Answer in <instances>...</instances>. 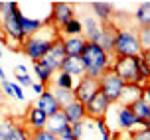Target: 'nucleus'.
<instances>
[{
  "label": "nucleus",
  "mask_w": 150,
  "mask_h": 140,
  "mask_svg": "<svg viewBox=\"0 0 150 140\" xmlns=\"http://www.w3.org/2000/svg\"><path fill=\"white\" fill-rule=\"evenodd\" d=\"M59 37H61L59 30L55 28L50 20H45V24L38 30L34 36H30V37L24 40L22 53H26V55L32 59V63H34V61H40V59L44 57V53L47 52Z\"/></svg>",
  "instance_id": "f257e3e1"
},
{
  "label": "nucleus",
  "mask_w": 150,
  "mask_h": 140,
  "mask_svg": "<svg viewBox=\"0 0 150 140\" xmlns=\"http://www.w3.org/2000/svg\"><path fill=\"white\" fill-rule=\"evenodd\" d=\"M81 61L85 65V75L93 79H101L107 69H111V55L103 52L97 44H85V49L81 53Z\"/></svg>",
  "instance_id": "f03ea898"
},
{
  "label": "nucleus",
  "mask_w": 150,
  "mask_h": 140,
  "mask_svg": "<svg viewBox=\"0 0 150 140\" xmlns=\"http://www.w3.org/2000/svg\"><path fill=\"white\" fill-rule=\"evenodd\" d=\"M2 24L0 28L4 32V36H8L12 42H18V44H24L26 36L22 34V28H20V8L16 2H2Z\"/></svg>",
  "instance_id": "7ed1b4c3"
},
{
  "label": "nucleus",
  "mask_w": 150,
  "mask_h": 140,
  "mask_svg": "<svg viewBox=\"0 0 150 140\" xmlns=\"http://www.w3.org/2000/svg\"><path fill=\"white\" fill-rule=\"evenodd\" d=\"M140 53H142V49L138 44L136 32L119 30L117 40H115V47H112V55H117V57H138Z\"/></svg>",
  "instance_id": "20e7f679"
},
{
  "label": "nucleus",
  "mask_w": 150,
  "mask_h": 140,
  "mask_svg": "<svg viewBox=\"0 0 150 140\" xmlns=\"http://www.w3.org/2000/svg\"><path fill=\"white\" fill-rule=\"evenodd\" d=\"M111 69L125 85H140L136 57H117L111 63Z\"/></svg>",
  "instance_id": "39448f33"
},
{
  "label": "nucleus",
  "mask_w": 150,
  "mask_h": 140,
  "mask_svg": "<svg viewBox=\"0 0 150 140\" xmlns=\"http://www.w3.org/2000/svg\"><path fill=\"white\" fill-rule=\"evenodd\" d=\"M99 91L107 97V101L111 105H117L120 101L122 91H125V83L115 75L112 69H107L105 73H103V77L99 79Z\"/></svg>",
  "instance_id": "423d86ee"
},
{
  "label": "nucleus",
  "mask_w": 150,
  "mask_h": 140,
  "mask_svg": "<svg viewBox=\"0 0 150 140\" xmlns=\"http://www.w3.org/2000/svg\"><path fill=\"white\" fill-rule=\"evenodd\" d=\"M109 109H111V103H109L107 97L99 91L97 95L85 105V118H93L95 122H97V120H105Z\"/></svg>",
  "instance_id": "0eeeda50"
},
{
  "label": "nucleus",
  "mask_w": 150,
  "mask_h": 140,
  "mask_svg": "<svg viewBox=\"0 0 150 140\" xmlns=\"http://www.w3.org/2000/svg\"><path fill=\"white\" fill-rule=\"evenodd\" d=\"M73 93H75V101H79L81 105H87L99 93V79L83 75L79 79V83H77V87L73 89Z\"/></svg>",
  "instance_id": "6e6552de"
},
{
  "label": "nucleus",
  "mask_w": 150,
  "mask_h": 140,
  "mask_svg": "<svg viewBox=\"0 0 150 140\" xmlns=\"http://www.w3.org/2000/svg\"><path fill=\"white\" fill-rule=\"evenodd\" d=\"M50 22L55 26V28L59 30L63 24H67L69 20H73L75 18V12H73V6L71 4H67V2H53V4H50Z\"/></svg>",
  "instance_id": "1a4fd4ad"
},
{
  "label": "nucleus",
  "mask_w": 150,
  "mask_h": 140,
  "mask_svg": "<svg viewBox=\"0 0 150 140\" xmlns=\"http://www.w3.org/2000/svg\"><path fill=\"white\" fill-rule=\"evenodd\" d=\"M65 57H67V55H65V52H63L61 37H59V40H57V42H55V44L44 53V57L40 59V61H42L45 67H50L53 73H55V71H59V67H61V63H63V59H65Z\"/></svg>",
  "instance_id": "9d476101"
},
{
  "label": "nucleus",
  "mask_w": 150,
  "mask_h": 140,
  "mask_svg": "<svg viewBox=\"0 0 150 140\" xmlns=\"http://www.w3.org/2000/svg\"><path fill=\"white\" fill-rule=\"evenodd\" d=\"M117 34H119V28L115 26L112 22H105L101 26V36H99V42L97 45L107 52L109 55L112 53V47H115V40H117Z\"/></svg>",
  "instance_id": "9b49d317"
},
{
  "label": "nucleus",
  "mask_w": 150,
  "mask_h": 140,
  "mask_svg": "<svg viewBox=\"0 0 150 140\" xmlns=\"http://www.w3.org/2000/svg\"><path fill=\"white\" fill-rule=\"evenodd\" d=\"M67 126H69V120H67V117H65L63 109H59L57 112H53L52 117H47L45 130H47V132H52L53 136H57V138H59V134L63 132Z\"/></svg>",
  "instance_id": "f8f14e48"
},
{
  "label": "nucleus",
  "mask_w": 150,
  "mask_h": 140,
  "mask_svg": "<svg viewBox=\"0 0 150 140\" xmlns=\"http://www.w3.org/2000/svg\"><path fill=\"white\" fill-rule=\"evenodd\" d=\"M85 40L83 36H73V37H61V45L67 57H81L83 49H85Z\"/></svg>",
  "instance_id": "ddd939ff"
},
{
  "label": "nucleus",
  "mask_w": 150,
  "mask_h": 140,
  "mask_svg": "<svg viewBox=\"0 0 150 140\" xmlns=\"http://www.w3.org/2000/svg\"><path fill=\"white\" fill-rule=\"evenodd\" d=\"M36 107L40 109V111L44 112L45 117H52L53 112H57L61 109L59 105H57V101H55V97H53V93L52 91H47L45 89L42 95L38 97V101H36Z\"/></svg>",
  "instance_id": "4468645a"
},
{
  "label": "nucleus",
  "mask_w": 150,
  "mask_h": 140,
  "mask_svg": "<svg viewBox=\"0 0 150 140\" xmlns=\"http://www.w3.org/2000/svg\"><path fill=\"white\" fill-rule=\"evenodd\" d=\"M101 26L103 24L95 20V18H85V22H81V28H83V40L89 42V44H97L99 42V36H101Z\"/></svg>",
  "instance_id": "2eb2a0df"
},
{
  "label": "nucleus",
  "mask_w": 150,
  "mask_h": 140,
  "mask_svg": "<svg viewBox=\"0 0 150 140\" xmlns=\"http://www.w3.org/2000/svg\"><path fill=\"white\" fill-rule=\"evenodd\" d=\"M45 122H47V117L38 109L36 105H32L28 109V115H26V126H30V132L45 128Z\"/></svg>",
  "instance_id": "dca6fc26"
},
{
  "label": "nucleus",
  "mask_w": 150,
  "mask_h": 140,
  "mask_svg": "<svg viewBox=\"0 0 150 140\" xmlns=\"http://www.w3.org/2000/svg\"><path fill=\"white\" fill-rule=\"evenodd\" d=\"M128 109L132 111V115L136 117V120H138V124L146 126V122L150 120V103L144 99V97H140V99H136L132 105H128Z\"/></svg>",
  "instance_id": "f3484780"
},
{
  "label": "nucleus",
  "mask_w": 150,
  "mask_h": 140,
  "mask_svg": "<svg viewBox=\"0 0 150 140\" xmlns=\"http://www.w3.org/2000/svg\"><path fill=\"white\" fill-rule=\"evenodd\" d=\"M59 71L71 75V77H79L81 79L83 75H85V65H83L81 57H65L63 63H61V67H59Z\"/></svg>",
  "instance_id": "a211bd4d"
},
{
  "label": "nucleus",
  "mask_w": 150,
  "mask_h": 140,
  "mask_svg": "<svg viewBox=\"0 0 150 140\" xmlns=\"http://www.w3.org/2000/svg\"><path fill=\"white\" fill-rule=\"evenodd\" d=\"M63 112H65V117H67L69 124H75V122H81V120H85V105H81L79 101L69 103L67 107L63 109Z\"/></svg>",
  "instance_id": "6ab92c4d"
},
{
  "label": "nucleus",
  "mask_w": 150,
  "mask_h": 140,
  "mask_svg": "<svg viewBox=\"0 0 150 140\" xmlns=\"http://www.w3.org/2000/svg\"><path fill=\"white\" fill-rule=\"evenodd\" d=\"M91 8L95 10V16L101 20V24L111 22L115 16V6L111 2H91Z\"/></svg>",
  "instance_id": "aec40b11"
},
{
  "label": "nucleus",
  "mask_w": 150,
  "mask_h": 140,
  "mask_svg": "<svg viewBox=\"0 0 150 140\" xmlns=\"http://www.w3.org/2000/svg\"><path fill=\"white\" fill-rule=\"evenodd\" d=\"M117 115H119V124L122 130H134V126L138 124V120L136 117L132 115V111L128 109V107H120L117 109Z\"/></svg>",
  "instance_id": "412c9836"
},
{
  "label": "nucleus",
  "mask_w": 150,
  "mask_h": 140,
  "mask_svg": "<svg viewBox=\"0 0 150 140\" xmlns=\"http://www.w3.org/2000/svg\"><path fill=\"white\" fill-rule=\"evenodd\" d=\"M45 24V20H38V18H28V16H24L22 12H20V28H22V34L26 37L34 36L38 30L42 28Z\"/></svg>",
  "instance_id": "4be33fe9"
},
{
  "label": "nucleus",
  "mask_w": 150,
  "mask_h": 140,
  "mask_svg": "<svg viewBox=\"0 0 150 140\" xmlns=\"http://www.w3.org/2000/svg\"><path fill=\"white\" fill-rule=\"evenodd\" d=\"M81 32H83V28H81V22L79 20H69L67 24H63L59 28V34H61V37H73V36H81Z\"/></svg>",
  "instance_id": "5701e85b"
},
{
  "label": "nucleus",
  "mask_w": 150,
  "mask_h": 140,
  "mask_svg": "<svg viewBox=\"0 0 150 140\" xmlns=\"http://www.w3.org/2000/svg\"><path fill=\"white\" fill-rule=\"evenodd\" d=\"M34 73L38 75V83H42V85L47 87V83L52 81L53 71L50 69V67H45L42 61H34Z\"/></svg>",
  "instance_id": "b1692460"
},
{
  "label": "nucleus",
  "mask_w": 150,
  "mask_h": 140,
  "mask_svg": "<svg viewBox=\"0 0 150 140\" xmlns=\"http://www.w3.org/2000/svg\"><path fill=\"white\" fill-rule=\"evenodd\" d=\"M53 97H55V101H57V105H59L61 109H65L69 103H73L75 101V93L73 91H69V89H59L55 87V91H52Z\"/></svg>",
  "instance_id": "393cba45"
},
{
  "label": "nucleus",
  "mask_w": 150,
  "mask_h": 140,
  "mask_svg": "<svg viewBox=\"0 0 150 140\" xmlns=\"http://www.w3.org/2000/svg\"><path fill=\"white\" fill-rule=\"evenodd\" d=\"M16 126L18 124H16L12 118H0V140H10L12 138Z\"/></svg>",
  "instance_id": "a878e982"
},
{
  "label": "nucleus",
  "mask_w": 150,
  "mask_h": 140,
  "mask_svg": "<svg viewBox=\"0 0 150 140\" xmlns=\"http://www.w3.org/2000/svg\"><path fill=\"white\" fill-rule=\"evenodd\" d=\"M134 18L138 22V26H150V2H142L138 6Z\"/></svg>",
  "instance_id": "bb28decb"
},
{
  "label": "nucleus",
  "mask_w": 150,
  "mask_h": 140,
  "mask_svg": "<svg viewBox=\"0 0 150 140\" xmlns=\"http://www.w3.org/2000/svg\"><path fill=\"white\" fill-rule=\"evenodd\" d=\"M136 37H138L140 49H142V52H148L150 49V26H138Z\"/></svg>",
  "instance_id": "cd10ccee"
},
{
  "label": "nucleus",
  "mask_w": 150,
  "mask_h": 140,
  "mask_svg": "<svg viewBox=\"0 0 150 140\" xmlns=\"http://www.w3.org/2000/svg\"><path fill=\"white\" fill-rule=\"evenodd\" d=\"M136 63H138V75H140V83H148V81H150V67H148V63L144 61L142 53L136 57Z\"/></svg>",
  "instance_id": "c85d7f7f"
},
{
  "label": "nucleus",
  "mask_w": 150,
  "mask_h": 140,
  "mask_svg": "<svg viewBox=\"0 0 150 140\" xmlns=\"http://www.w3.org/2000/svg\"><path fill=\"white\" fill-rule=\"evenodd\" d=\"M55 87L73 91V89H75V85H73V77H71V75H67V73H63V71H59V73H57V79H55Z\"/></svg>",
  "instance_id": "c756f323"
},
{
  "label": "nucleus",
  "mask_w": 150,
  "mask_h": 140,
  "mask_svg": "<svg viewBox=\"0 0 150 140\" xmlns=\"http://www.w3.org/2000/svg\"><path fill=\"white\" fill-rule=\"evenodd\" d=\"M128 140H150V130L148 128H138V130H130V136H128Z\"/></svg>",
  "instance_id": "7c9ffc66"
},
{
  "label": "nucleus",
  "mask_w": 150,
  "mask_h": 140,
  "mask_svg": "<svg viewBox=\"0 0 150 140\" xmlns=\"http://www.w3.org/2000/svg\"><path fill=\"white\" fill-rule=\"evenodd\" d=\"M30 136H32V132H28L24 126H16L14 134H12V138H10V140H32Z\"/></svg>",
  "instance_id": "2f4dec72"
},
{
  "label": "nucleus",
  "mask_w": 150,
  "mask_h": 140,
  "mask_svg": "<svg viewBox=\"0 0 150 140\" xmlns=\"http://www.w3.org/2000/svg\"><path fill=\"white\" fill-rule=\"evenodd\" d=\"M30 138H32V140H57V136H53L52 132H47L45 128H42V130H36V132H32Z\"/></svg>",
  "instance_id": "473e14b6"
},
{
  "label": "nucleus",
  "mask_w": 150,
  "mask_h": 140,
  "mask_svg": "<svg viewBox=\"0 0 150 140\" xmlns=\"http://www.w3.org/2000/svg\"><path fill=\"white\" fill-rule=\"evenodd\" d=\"M71 126V130H73V136L77 140L83 138V126H85V120H81V122H75V124H69Z\"/></svg>",
  "instance_id": "72a5a7b5"
},
{
  "label": "nucleus",
  "mask_w": 150,
  "mask_h": 140,
  "mask_svg": "<svg viewBox=\"0 0 150 140\" xmlns=\"http://www.w3.org/2000/svg\"><path fill=\"white\" fill-rule=\"evenodd\" d=\"M97 128L99 130H101V134H103V136H111V130H109V126H107V122L105 120H97Z\"/></svg>",
  "instance_id": "f704fd0d"
},
{
  "label": "nucleus",
  "mask_w": 150,
  "mask_h": 140,
  "mask_svg": "<svg viewBox=\"0 0 150 140\" xmlns=\"http://www.w3.org/2000/svg\"><path fill=\"white\" fill-rule=\"evenodd\" d=\"M16 79H18V83H20L22 87H32V85H34L30 75H22V77H16Z\"/></svg>",
  "instance_id": "c9c22d12"
},
{
  "label": "nucleus",
  "mask_w": 150,
  "mask_h": 140,
  "mask_svg": "<svg viewBox=\"0 0 150 140\" xmlns=\"http://www.w3.org/2000/svg\"><path fill=\"white\" fill-rule=\"evenodd\" d=\"M59 138H61V140H77V138L73 136V130H71V126H67V128H65V130L59 134Z\"/></svg>",
  "instance_id": "e433bc0d"
},
{
  "label": "nucleus",
  "mask_w": 150,
  "mask_h": 140,
  "mask_svg": "<svg viewBox=\"0 0 150 140\" xmlns=\"http://www.w3.org/2000/svg\"><path fill=\"white\" fill-rule=\"evenodd\" d=\"M12 91H14V97L16 99H20V101H24V91L20 85H16V83H12Z\"/></svg>",
  "instance_id": "4c0bfd02"
},
{
  "label": "nucleus",
  "mask_w": 150,
  "mask_h": 140,
  "mask_svg": "<svg viewBox=\"0 0 150 140\" xmlns=\"http://www.w3.org/2000/svg\"><path fill=\"white\" fill-rule=\"evenodd\" d=\"M32 89H34V93L40 97V95L45 91V85H42V83H34V85H32Z\"/></svg>",
  "instance_id": "58836bf2"
},
{
  "label": "nucleus",
  "mask_w": 150,
  "mask_h": 140,
  "mask_svg": "<svg viewBox=\"0 0 150 140\" xmlns=\"http://www.w3.org/2000/svg\"><path fill=\"white\" fill-rule=\"evenodd\" d=\"M14 73H16V77H22V75H26V67H24V65H18L14 69Z\"/></svg>",
  "instance_id": "ea45409f"
},
{
  "label": "nucleus",
  "mask_w": 150,
  "mask_h": 140,
  "mask_svg": "<svg viewBox=\"0 0 150 140\" xmlns=\"http://www.w3.org/2000/svg\"><path fill=\"white\" fill-rule=\"evenodd\" d=\"M142 97H144V99H146V101L150 103V85H148L146 89H142Z\"/></svg>",
  "instance_id": "a19ab883"
},
{
  "label": "nucleus",
  "mask_w": 150,
  "mask_h": 140,
  "mask_svg": "<svg viewBox=\"0 0 150 140\" xmlns=\"http://www.w3.org/2000/svg\"><path fill=\"white\" fill-rule=\"evenodd\" d=\"M142 57H144V61H146L148 67H150V49H148V52H142Z\"/></svg>",
  "instance_id": "79ce46f5"
},
{
  "label": "nucleus",
  "mask_w": 150,
  "mask_h": 140,
  "mask_svg": "<svg viewBox=\"0 0 150 140\" xmlns=\"http://www.w3.org/2000/svg\"><path fill=\"white\" fill-rule=\"evenodd\" d=\"M0 79H2V81H6V73H4V69H2V67H0Z\"/></svg>",
  "instance_id": "37998d69"
},
{
  "label": "nucleus",
  "mask_w": 150,
  "mask_h": 140,
  "mask_svg": "<svg viewBox=\"0 0 150 140\" xmlns=\"http://www.w3.org/2000/svg\"><path fill=\"white\" fill-rule=\"evenodd\" d=\"M2 103H4V91L0 89V107H2Z\"/></svg>",
  "instance_id": "c03bdc74"
},
{
  "label": "nucleus",
  "mask_w": 150,
  "mask_h": 140,
  "mask_svg": "<svg viewBox=\"0 0 150 140\" xmlns=\"http://www.w3.org/2000/svg\"><path fill=\"white\" fill-rule=\"evenodd\" d=\"M144 128H148V130H150V120H148V122H146V126H144Z\"/></svg>",
  "instance_id": "a18cd8bd"
},
{
  "label": "nucleus",
  "mask_w": 150,
  "mask_h": 140,
  "mask_svg": "<svg viewBox=\"0 0 150 140\" xmlns=\"http://www.w3.org/2000/svg\"><path fill=\"white\" fill-rule=\"evenodd\" d=\"M0 117H2V107H0Z\"/></svg>",
  "instance_id": "49530a36"
},
{
  "label": "nucleus",
  "mask_w": 150,
  "mask_h": 140,
  "mask_svg": "<svg viewBox=\"0 0 150 140\" xmlns=\"http://www.w3.org/2000/svg\"><path fill=\"white\" fill-rule=\"evenodd\" d=\"M0 55H2V49H0Z\"/></svg>",
  "instance_id": "de8ad7c7"
},
{
  "label": "nucleus",
  "mask_w": 150,
  "mask_h": 140,
  "mask_svg": "<svg viewBox=\"0 0 150 140\" xmlns=\"http://www.w3.org/2000/svg\"><path fill=\"white\" fill-rule=\"evenodd\" d=\"M57 140H61V138H57Z\"/></svg>",
  "instance_id": "09e8293b"
},
{
  "label": "nucleus",
  "mask_w": 150,
  "mask_h": 140,
  "mask_svg": "<svg viewBox=\"0 0 150 140\" xmlns=\"http://www.w3.org/2000/svg\"><path fill=\"white\" fill-rule=\"evenodd\" d=\"M148 85H150V81H148Z\"/></svg>",
  "instance_id": "8fccbe9b"
},
{
  "label": "nucleus",
  "mask_w": 150,
  "mask_h": 140,
  "mask_svg": "<svg viewBox=\"0 0 150 140\" xmlns=\"http://www.w3.org/2000/svg\"><path fill=\"white\" fill-rule=\"evenodd\" d=\"M125 140H128V138H125Z\"/></svg>",
  "instance_id": "3c124183"
}]
</instances>
